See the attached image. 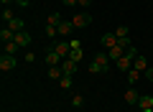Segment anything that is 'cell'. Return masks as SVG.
<instances>
[{
    "label": "cell",
    "mask_w": 153,
    "mask_h": 112,
    "mask_svg": "<svg viewBox=\"0 0 153 112\" xmlns=\"http://www.w3.org/2000/svg\"><path fill=\"white\" fill-rule=\"evenodd\" d=\"M59 66H61V71H64V74H69V76H74L76 71H79V64H76V61H71V59H64Z\"/></svg>",
    "instance_id": "4"
},
{
    "label": "cell",
    "mask_w": 153,
    "mask_h": 112,
    "mask_svg": "<svg viewBox=\"0 0 153 112\" xmlns=\"http://www.w3.org/2000/svg\"><path fill=\"white\" fill-rule=\"evenodd\" d=\"M56 31H59V36H71V31H74V26H71L69 18H64V21L56 26Z\"/></svg>",
    "instance_id": "10"
},
{
    "label": "cell",
    "mask_w": 153,
    "mask_h": 112,
    "mask_svg": "<svg viewBox=\"0 0 153 112\" xmlns=\"http://www.w3.org/2000/svg\"><path fill=\"white\" fill-rule=\"evenodd\" d=\"M146 76H148V82H153V66H151V69L146 71Z\"/></svg>",
    "instance_id": "31"
},
{
    "label": "cell",
    "mask_w": 153,
    "mask_h": 112,
    "mask_svg": "<svg viewBox=\"0 0 153 112\" xmlns=\"http://www.w3.org/2000/svg\"><path fill=\"white\" fill-rule=\"evenodd\" d=\"M92 61H94V64H100L105 71H107V66H110V56H107V51H100V53H94V56H92Z\"/></svg>",
    "instance_id": "9"
},
{
    "label": "cell",
    "mask_w": 153,
    "mask_h": 112,
    "mask_svg": "<svg viewBox=\"0 0 153 112\" xmlns=\"http://www.w3.org/2000/svg\"><path fill=\"white\" fill-rule=\"evenodd\" d=\"M23 59H26V64H33V61H36V53H33V51H26Z\"/></svg>",
    "instance_id": "27"
},
{
    "label": "cell",
    "mask_w": 153,
    "mask_h": 112,
    "mask_svg": "<svg viewBox=\"0 0 153 112\" xmlns=\"http://www.w3.org/2000/svg\"><path fill=\"white\" fill-rule=\"evenodd\" d=\"M16 5L18 8H28V5H31V0H16Z\"/></svg>",
    "instance_id": "30"
},
{
    "label": "cell",
    "mask_w": 153,
    "mask_h": 112,
    "mask_svg": "<svg viewBox=\"0 0 153 112\" xmlns=\"http://www.w3.org/2000/svg\"><path fill=\"white\" fill-rule=\"evenodd\" d=\"M46 76H49V79H54V82H59L61 76H64V71H61V66H49Z\"/></svg>",
    "instance_id": "16"
},
{
    "label": "cell",
    "mask_w": 153,
    "mask_h": 112,
    "mask_svg": "<svg viewBox=\"0 0 153 112\" xmlns=\"http://www.w3.org/2000/svg\"><path fill=\"white\" fill-rule=\"evenodd\" d=\"M18 51H21V46H18L16 41H8V43H3V53H8V56H16Z\"/></svg>",
    "instance_id": "15"
},
{
    "label": "cell",
    "mask_w": 153,
    "mask_h": 112,
    "mask_svg": "<svg viewBox=\"0 0 153 112\" xmlns=\"http://www.w3.org/2000/svg\"><path fill=\"white\" fill-rule=\"evenodd\" d=\"M112 33H115L117 38H130V33H128V26H117Z\"/></svg>",
    "instance_id": "23"
},
{
    "label": "cell",
    "mask_w": 153,
    "mask_h": 112,
    "mask_svg": "<svg viewBox=\"0 0 153 112\" xmlns=\"http://www.w3.org/2000/svg\"><path fill=\"white\" fill-rule=\"evenodd\" d=\"M146 112H153V110H146Z\"/></svg>",
    "instance_id": "34"
},
{
    "label": "cell",
    "mask_w": 153,
    "mask_h": 112,
    "mask_svg": "<svg viewBox=\"0 0 153 112\" xmlns=\"http://www.w3.org/2000/svg\"><path fill=\"white\" fill-rule=\"evenodd\" d=\"M71 105H74L76 110H79V107L84 105V97H82V94H74V97H71Z\"/></svg>",
    "instance_id": "24"
},
{
    "label": "cell",
    "mask_w": 153,
    "mask_h": 112,
    "mask_svg": "<svg viewBox=\"0 0 153 112\" xmlns=\"http://www.w3.org/2000/svg\"><path fill=\"white\" fill-rule=\"evenodd\" d=\"M133 69H138V71H143L146 74L151 66H148V61H146V56H135V61H133Z\"/></svg>",
    "instance_id": "13"
},
{
    "label": "cell",
    "mask_w": 153,
    "mask_h": 112,
    "mask_svg": "<svg viewBox=\"0 0 153 112\" xmlns=\"http://www.w3.org/2000/svg\"><path fill=\"white\" fill-rule=\"evenodd\" d=\"M0 3H3V8H5V5H10V3H16V0H0Z\"/></svg>",
    "instance_id": "33"
},
{
    "label": "cell",
    "mask_w": 153,
    "mask_h": 112,
    "mask_svg": "<svg viewBox=\"0 0 153 112\" xmlns=\"http://www.w3.org/2000/svg\"><path fill=\"white\" fill-rule=\"evenodd\" d=\"M61 3H64V5H76L79 0H61Z\"/></svg>",
    "instance_id": "32"
},
{
    "label": "cell",
    "mask_w": 153,
    "mask_h": 112,
    "mask_svg": "<svg viewBox=\"0 0 153 112\" xmlns=\"http://www.w3.org/2000/svg\"><path fill=\"white\" fill-rule=\"evenodd\" d=\"M56 36H59L56 26H46V38H56Z\"/></svg>",
    "instance_id": "25"
},
{
    "label": "cell",
    "mask_w": 153,
    "mask_h": 112,
    "mask_svg": "<svg viewBox=\"0 0 153 112\" xmlns=\"http://www.w3.org/2000/svg\"><path fill=\"white\" fill-rule=\"evenodd\" d=\"M117 41H120V38L115 36V33H105V36L100 38V43H102V46L107 48V51H110V48H115V46H117Z\"/></svg>",
    "instance_id": "7"
},
{
    "label": "cell",
    "mask_w": 153,
    "mask_h": 112,
    "mask_svg": "<svg viewBox=\"0 0 153 112\" xmlns=\"http://www.w3.org/2000/svg\"><path fill=\"white\" fill-rule=\"evenodd\" d=\"M51 48H54V51L59 53L61 59H69V53H71V46H69V41H56Z\"/></svg>",
    "instance_id": "3"
},
{
    "label": "cell",
    "mask_w": 153,
    "mask_h": 112,
    "mask_svg": "<svg viewBox=\"0 0 153 112\" xmlns=\"http://www.w3.org/2000/svg\"><path fill=\"white\" fill-rule=\"evenodd\" d=\"M69 21H71V26H74V28H87L89 23H92V16H89L87 10H82V13H74Z\"/></svg>",
    "instance_id": "2"
},
{
    "label": "cell",
    "mask_w": 153,
    "mask_h": 112,
    "mask_svg": "<svg viewBox=\"0 0 153 112\" xmlns=\"http://www.w3.org/2000/svg\"><path fill=\"white\" fill-rule=\"evenodd\" d=\"M69 59H71V61H76V64H79V61L84 59V51H82V48H71V53H69Z\"/></svg>",
    "instance_id": "21"
},
{
    "label": "cell",
    "mask_w": 153,
    "mask_h": 112,
    "mask_svg": "<svg viewBox=\"0 0 153 112\" xmlns=\"http://www.w3.org/2000/svg\"><path fill=\"white\" fill-rule=\"evenodd\" d=\"M71 84H74V79H71L69 74H64V76L59 79V87H61V89H71Z\"/></svg>",
    "instance_id": "20"
},
{
    "label": "cell",
    "mask_w": 153,
    "mask_h": 112,
    "mask_svg": "<svg viewBox=\"0 0 153 112\" xmlns=\"http://www.w3.org/2000/svg\"><path fill=\"white\" fill-rule=\"evenodd\" d=\"M69 46H71V48H82V41H79V38H71Z\"/></svg>",
    "instance_id": "29"
},
{
    "label": "cell",
    "mask_w": 153,
    "mask_h": 112,
    "mask_svg": "<svg viewBox=\"0 0 153 112\" xmlns=\"http://www.w3.org/2000/svg\"><path fill=\"white\" fill-rule=\"evenodd\" d=\"M76 5L82 8V10H87V8H89V5H92V0H79V3H76Z\"/></svg>",
    "instance_id": "28"
},
{
    "label": "cell",
    "mask_w": 153,
    "mask_h": 112,
    "mask_svg": "<svg viewBox=\"0 0 153 112\" xmlns=\"http://www.w3.org/2000/svg\"><path fill=\"white\" fill-rule=\"evenodd\" d=\"M135 56H138L135 46H130V48H128V53H125V56H120V59L115 61V66H117V71H123V74H128V71L133 69V61H135Z\"/></svg>",
    "instance_id": "1"
},
{
    "label": "cell",
    "mask_w": 153,
    "mask_h": 112,
    "mask_svg": "<svg viewBox=\"0 0 153 112\" xmlns=\"http://www.w3.org/2000/svg\"><path fill=\"white\" fill-rule=\"evenodd\" d=\"M138 99H140L138 89H135V87H128V89H125V102H128V105H138Z\"/></svg>",
    "instance_id": "11"
},
{
    "label": "cell",
    "mask_w": 153,
    "mask_h": 112,
    "mask_svg": "<svg viewBox=\"0 0 153 112\" xmlns=\"http://www.w3.org/2000/svg\"><path fill=\"white\" fill-rule=\"evenodd\" d=\"M13 69H16V56L3 53V56H0V71H13Z\"/></svg>",
    "instance_id": "5"
},
{
    "label": "cell",
    "mask_w": 153,
    "mask_h": 112,
    "mask_svg": "<svg viewBox=\"0 0 153 112\" xmlns=\"http://www.w3.org/2000/svg\"><path fill=\"white\" fill-rule=\"evenodd\" d=\"M140 76H143V71H138V69H130L128 71V84H138V82H140Z\"/></svg>",
    "instance_id": "17"
},
{
    "label": "cell",
    "mask_w": 153,
    "mask_h": 112,
    "mask_svg": "<svg viewBox=\"0 0 153 112\" xmlns=\"http://www.w3.org/2000/svg\"><path fill=\"white\" fill-rule=\"evenodd\" d=\"M13 38H16V33H13L8 26H3V31H0V41H3V43H8V41H13Z\"/></svg>",
    "instance_id": "19"
},
{
    "label": "cell",
    "mask_w": 153,
    "mask_h": 112,
    "mask_svg": "<svg viewBox=\"0 0 153 112\" xmlns=\"http://www.w3.org/2000/svg\"><path fill=\"white\" fill-rule=\"evenodd\" d=\"M61 21H64L61 13H51V16H46V26H59Z\"/></svg>",
    "instance_id": "18"
},
{
    "label": "cell",
    "mask_w": 153,
    "mask_h": 112,
    "mask_svg": "<svg viewBox=\"0 0 153 112\" xmlns=\"http://www.w3.org/2000/svg\"><path fill=\"white\" fill-rule=\"evenodd\" d=\"M102 66H100V64H94V61H92V64H89V74H102Z\"/></svg>",
    "instance_id": "26"
},
{
    "label": "cell",
    "mask_w": 153,
    "mask_h": 112,
    "mask_svg": "<svg viewBox=\"0 0 153 112\" xmlns=\"http://www.w3.org/2000/svg\"><path fill=\"white\" fill-rule=\"evenodd\" d=\"M13 18H18V16H16L13 10H10V8H3V23H5V26H8V23L13 21Z\"/></svg>",
    "instance_id": "22"
},
{
    "label": "cell",
    "mask_w": 153,
    "mask_h": 112,
    "mask_svg": "<svg viewBox=\"0 0 153 112\" xmlns=\"http://www.w3.org/2000/svg\"><path fill=\"white\" fill-rule=\"evenodd\" d=\"M8 28H10L13 33H21V31H26V23H23V18H13V21L8 23Z\"/></svg>",
    "instance_id": "14"
},
{
    "label": "cell",
    "mask_w": 153,
    "mask_h": 112,
    "mask_svg": "<svg viewBox=\"0 0 153 112\" xmlns=\"http://www.w3.org/2000/svg\"><path fill=\"white\" fill-rule=\"evenodd\" d=\"M138 110L146 112V110H153V94H140V99H138Z\"/></svg>",
    "instance_id": "6"
},
{
    "label": "cell",
    "mask_w": 153,
    "mask_h": 112,
    "mask_svg": "<svg viewBox=\"0 0 153 112\" xmlns=\"http://www.w3.org/2000/svg\"><path fill=\"white\" fill-rule=\"evenodd\" d=\"M61 61H64V59H61L59 53L54 51V48H51V51H46V64H49V66H59Z\"/></svg>",
    "instance_id": "12"
},
{
    "label": "cell",
    "mask_w": 153,
    "mask_h": 112,
    "mask_svg": "<svg viewBox=\"0 0 153 112\" xmlns=\"http://www.w3.org/2000/svg\"><path fill=\"white\" fill-rule=\"evenodd\" d=\"M13 41H16L21 48H28V46H31V33H28V31H21V33H16Z\"/></svg>",
    "instance_id": "8"
}]
</instances>
